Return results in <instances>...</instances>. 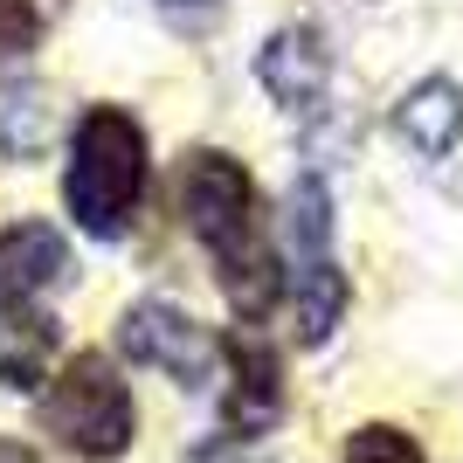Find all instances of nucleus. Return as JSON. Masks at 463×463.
I'll list each match as a JSON object with an SVG mask.
<instances>
[{"label":"nucleus","instance_id":"nucleus-10","mask_svg":"<svg viewBox=\"0 0 463 463\" xmlns=\"http://www.w3.org/2000/svg\"><path fill=\"white\" fill-rule=\"evenodd\" d=\"M56 138V104L42 90H0V159H35Z\"/></svg>","mask_w":463,"mask_h":463},{"label":"nucleus","instance_id":"nucleus-14","mask_svg":"<svg viewBox=\"0 0 463 463\" xmlns=\"http://www.w3.org/2000/svg\"><path fill=\"white\" fill-rule=\"evenodd\" d=\"M35 35H42L35 0H0V70L21 62V56H35Z\"/></svg>","mask_w":463,"mask_h":463},{"label":"nucleus","instance_id":"nucleus-17","mask_svg":"<svg viewBox=\"0 0 463 463\" xmlns=\"http://www.w3.org/2000/svg\"><path fill=\"white\" fill-rule=\"evenodd\" d=\"M166 7H194V0H166Z\"/></svg>","mask_w":463,"mask_h":463},{"label":"nucleus","instance_id":"nucleus-2","mask_svg":"<svg viewBox=\"0 0 463 463\" xmlns=\"http://www.w3.org/2000/svg\"><path fill=\"white\" fill-rule=\"evenodd\" d=\"M138 194H146V132H138V118L118 111V104H90L77 125L70 174H62V201L77 214V229L125 235Z\"/></svg>","mask_w":463,"mask_h":463},{"label":"nucleus","instance_id":"nucleus-15","mask_svg":"<svg viewBox=\"0 0 463 463\" xmlns=\"http://www.w3.org/2000/svg\"><path fill=\"white\" fill-rule=\"evenodd\" d=\"M0 463H49L42 449H28L21 436H0Z\"/></svg>","mask_w":463,"mask_h":463},{"label":"nucleus","instance_id":"nucleus-5","mask_svg":"<svg viewBox=\"0 0 463 463\" xmlns=\"http://www.w3.org/2000/svg\"><path fill=\"white\" fill-rule=\"evenodd\" d=\"M222 367H229L222 429L229 436H270L277 415H284V367H277V353L256 332H229L222 339Z\"/></svg>","mask_w":463,"mask_h":463},{"label":"nucleus","instance_id":"nucleus-16","mask_svg":"<svg viewBox=\"0 0 463 463\" xmlns=\"http://www.w3.org/2000/svg\"><path fill=\"white\" fill-rule=\"evenodd\" d=\"M56 7H62V0H35V14H42V21H49V14H56Z\"/></svg>","mask_w":463,"mask_h":463},{"label":"nucleus","instance_id":"nucleus-7","mask_svg":"<svg viewBox=\"0 0 463 463\" xmlns=\"http://www.w3.org/2000/svg\"><path fill=\"white\" fill-rule=\"evenodd\" d=\"M70 277V242L49 222H14L0 229V298H35V290Z\"/></svg>","mask_w":463,"mask_h":463},{"label":"nucleus","instance_id":"nucleus-13","mask_svg":"<svg viewBox=\"0 0 463 463\" xmlns=\"http://www.w3.org/2000/svg\"><path fill=\"white\" fill-rule=\"evenodd\" d=\"M346 463H422V449H415V436H402V429L367 422V429L346 443Z\"/></svg>","mask_w":463,"mask_h":463},{"label":"nucleus","instance_id":"nucleus-1","mask_svg":"<svg viewBox=\"0 0 463 463\" xmlns=\"http://www.w3.org/2000/svg\"><path fill=\"white\" fill-rule=\"evenodd\" d=\"M180 208H187V229L201 235L208 256H214L222 298H229L242 318H263V311L277 305V256H270L263 201H256V180L242 174V159H229V153H187Z\"/></svg>","mask_w":463,"mask_h":463},{"label":"nucleus","instance_id":"nucleus-9","mask_svg":"<svg viewBox=\"0 0 463 463\" xmlns=\"http://www.w3.org/2000/svg\"><path fill=\"white\" fill-rule=\"evenodd\" d=\"M394 132H402L422 159H443L463 138V90L449 77H422L402 104H394Z\"/></svg>","mask_w":463,"mask_h":463},{"label":"nucleus","instance_id":"nucleus-4","mask_svg":"<svg viewBox=\"0 0 463 463\" xmlns=\"http://www.w3.org/2000/svg\"><path fill=\"white\" fill-rule=\"evenodd\" d=\"M118 346L132 353L138 367L166 373V381H180V387L214 381V367H222V339H214L201 318H187L180 305H159V298L125 305V318H118Z\"/></svg>","mask_w":463,"mask_h":463},{"label":"nucleus","instance_id":"nucleus-6","mask_svg":"<svg viewBox=\"0 0 463 463\" xmlns=\"http://www.w3.org/2000/svg\"><path fill=\"white\" fill-rule=\"evenodd\" d=\"M256 83H263L270 104H284V111H311L332 83V56H326V42H318V28H305V21L277 28V35L256 49Z\"/></svg>","mask_w":463,"mask_h":463},{"label":"nucleus","instance_id":"nucleus-8","mask_svg":"<svg viewBox=\"0 0 463 463\" xmlns=\"http://www.w3.org/2000/svg\"><path fill=\"white\" fill-rule=\"evenodd\" d=\"M49 360H56V318L21 298H0V387H14V394L42 387Z\"/></svg>","mask_w":463,"mask_h":463},{"label":"nucleus","instance_id":"nucleus-3","mask_svg":"<svg viewBox=\"0 0 463 463\" xmlns=\"http://www.w3.org/2000/svg\"><path fill=\"white\" fill-rule=\"evenodd\" d=\"M42 429L83 463H118L132 449V387L104 353H77L42 394Z\"/></svg>","mask_w":463,"mask_h":463},{"label":"nucleus","instance_id":"nucleus-12","mask_svg":"<svg viewBox=\"0 0 463 463\" xmlns=\"http://www.w3.org/2000/svg\"><path fill=\"white\" fill-rule=\"evenodd\" d=\"M326 242H332L326 180H298V187H290V250H298V263H332Z\"/></svg>","mask_w":463,"mask_h":463},{"label":"nucleus","instance_id":"nucleus-11","mask_svg":"<svg viewBox=\"0 0 463 463\" xmlns=\"http://www.w3.org/2000/svg\"><path fill=\"white\" fill-rule=\"evenodd\" d=\"M339 311H346V277L332 270V263H305V270H298V339H305V346L332 339Z\"/></svg>","mask_w":463,"mask_h":463}]
</instances>
